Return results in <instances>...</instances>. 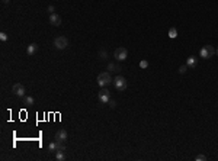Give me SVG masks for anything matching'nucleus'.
Masks as SVG:
<instances>
[{"instance_id": "obj_13", "label": "nucleus", "mask_w": 218, "mask_h": 161, "mask_svg": "<svg viewBox=\"0 0 218 161\" xmlns=\"http://www.w3.org/2000/svg\"><path fill=\"white\" fill-rule=\"evenodd\" d=\"M55 160L57 161L66 160V151H57V152H55Z\"/></svg>"}, {"instance_id": "obj_2", "label": "nucleus", "mask_w": 218, "mask_h": 161, "mask_svg": "<svg viewBox=\"0 0 218 161\" xmlns=\"http://www.w3.org/2000/svg\"><path fill=\"white\" fill-rule=\"evenodd\" d=\"M54 47H55V50H60V51H61V50H66L68 47V39L63 35L57 36V38L54 39Z\"/></svg>"}, {"instance_id": "obj_15", "label": "nucleus", "mask_w": 218, "mask_h": 161, "mask_svg": "<svg viewBox=\"0 0 218 161\" xmlns=\"http://www.w3.org/2000/svg\"><path fill=\"white\" fill-rule=\"evenodd\" d=\"M23 103L28 105V106H31V105H34L35 103V99L32 97V96H26V97H23Z\"/></svg>"}, {"instance_id": "obj_17", "label": "nucleus", "mask_w": 218, "mask_h": 161, "mask_svg": "<svg viewBox=\"0 0 218 161\" xmlns=\"http://www.w3.org/2000/svg\"><path fill=\"white\" fill-rule=\"evenodd\" d=\"M99 57H101V60H106V58H108V52H106L105 50H101V51H99Z\"/></svg>"}, {"instance_id": "obj_3", "label": "nucleus", "mask_w": 218, "mask_h": 161, "mask_svg": "<svg viewBox=\"0 0 218 161\" xmlns=\"http://www.w3.org/2000/svg\"><path fill=\"white\" fill-rule=\"evenodd\" d=\"M114 86H115V89H117L118 91H124V90L127 89L128 83H127L125 77H122V75H117V77L114 78Z\"/></svg>"}, {"instance_id": "obj_5", "label": "nucleus", "mask_w": 218, "mask_h": 161, "mask_svg": "<svg viewBox=\"0 0 218 161\" xmlns=\"http://www.w3.org/2000/svg\"><path fill=\"white\" fill-rule=\"evenodd\" d=\"M98 99L101 100L102 103H109L111 102V91L108 89H105V87H102L99 94H98Z\"/></svg>"}, {"instance_id": "obj_18", "label": "nucleus", "mask_w": 218, "mask_h": 161, "mask_svg": "<svg viewBox=\"0 0 218 161\" xmlns=\"http://www.w3.org/2000/svg\"><path fill=\"white\" fill-rule=\"evenodd\" d=\"M147 67H148V61L143 60V61L140 63V68H143V70H144V68H147Z\"/></svg>"}, {"instance_id": "obj_22", "label": "nucleus", "mask_w": 218, "mask_h": 161, "mask_svg": "<svg viewBox=\"0 0 218 161\" xmlns=\"http://www.w3.org/2000/svg\"><path fill=\"white\" fill-rule=\"evenodd\" d=\"M109 106H111L112 109H114V107L117 106V102H115V100H111V102H109Z\"/></svg>"}, {"instance_id": "obj_23", "label": "nucleus", "mask_w": 218, "mask_h": 161, "mask_svg": "<svg viewBox=\"0 0 218 161\" xmlns=\"http://www.w3.org/2000/svg\"><path fill=\"white\" fill-rule=\"evenodd\" d=\"M54 10H55V9H54V6H48V12H50V13H55Z\"/></svg>"}, {"instance_id": "obj_11", "label": "nucleus", "mask_w": 218, "mask_h": 161, "mask_svg": "<svg viewBox=\"0 0 218 161\" xmlns=\"http://www.w3.org/2000/svg\"><path fill=\"white\" fill-rule=\"evenodd\" d=\"M108 70L111 73H119L122 68H121V65L119 64H114V63H111V64H108Z\"/></svg>"}, {"instance_id": "obj_1", "label": "nucleus", "mask_w": 218, "mask_h": 161, "mask_svg": "<svg viewBox=\"0 0 218 161\" xmlns=\"http://www.w3.org/2000/svg\"><path fill=\"white\" fill-rule=\"evenodd\" d=\"M114 80H112V77H111V73H101L99 75H98V84L102 87H108L111 83H112Z\"/></svg>"}, {"instance_id": "obj_24", "label": "nucleus", "mask_w": 218, "mask_h": 161, "mask_svg": "<svg viewBox=\"0 0 218 161\" xmlns=\"http://www.w3.org/2000/svg\"><path fill=\"white\" fill-rule=\"evenodd\" d=\"M3 3H4V4H7V3H10V0H3Z\"/></svg>"}, {"instance_id": "obj_10", "label": "nucleus", "mask_w": 218, "mask_h": 161, "mask_svg": "<svg viewBox=\"0 0 218 161\" xmlns=\"http://www.w3.org/2000/svg\"><path fill=\"white\" fill-rule=\"evenodd\" d=\"M196 64H198V60H196L193 55L188 57V60H186V65H188V68H193V67H196Z\"/></svg>"}, {"instance_id": "obj_9", "label": "nucleus", "mask_w": 218, "mask_h": 161, "mask_svg": "<svg viewBox=\"0 0 218 161\" xmlns=\"http://www.w3.org/2000/svg\"><path fill=\"white\" fill-rule=\"evenodd\" d=\"M50 23L52 26H60L61 25V18L57 13H51L50 15Z\"/></svg>"}, {"instance_id": "obj_7", "label": "nucleus", "mask_w": 218, "mask_h": 161, "mask_svg": "<svg viewBox=\"0 0 218 161\" xmlns=\"http://www.w3.org/2000/svg\"><path fill=\"white\" fill-rule=\"evenodd\" d=\"M12 93L17 96V97H23L25 96V87H23V84H20V83H17L15 84L13 87H12Z\"/></svg>"}, {"instance_id": "obj_4", "label": "nucleus", "mask_w": 218, "mask_h": 161, "mask_svg": "<svg viewBox=\"0 0 218 161\" xmlns=\"http://www.w3.org/2000/svg\"><path fill=\"white\" fill-rule=\"evenodd\" d=\"M215 52H217V51H215V48H214L212 45H205V47H202V50L199 51V55H201V58L208 60V58H211Z\"/></svg>"}, {"instance_id": "obj_19", "label": "nucleus", "mask_w": 218, "mask_h": 161, "mask_svg": "<svg viewBox=\"0 0 218 161\" xmlns=\"http://www.w3.org/2000/svg\"><path fill=\"white\" fill-rule=\"evenodd\" d=\"M7 38H9V36H7V34H6V32H0V41L6 42V41H7Z\"/></svg>"}, {"instance_id": "obj_12", "label": "nucleus", "mask_w": 218, "mask_h": 161, "mask_svg": "<svg viewBox=\"0 0 218 161\" xmlns=\"http://www.w3.org/2000/svg\"><path fill=\"white\" fill-rule=\"evenodd\" d=\"M36 51H38V45H36V44H31V45H28V48H26V54H28V55H34V54H36Z\"/></svg>"}, {"instance_id": "obj_6", "label": "nucleus", "mask_w": 218, "mask_h": 161, "mask_svg": "<svg viewBox=\"0 0 218 161\" xmlns=\"http://www.w3.org/2000/svg\"><path fill=\"white\" fill-rule=\"evenodd\" d=\"M114 57L117 58L118 61H124V60H127V57H128V51L125 50V48H117L115 50V52H114Z\"/></svg>"}, {"instance_id": "obj_20", "label": "nucleus", "mask_w": 218, "mask_h": 161, "mask_svg": "<svg viewBox=\"0 0 218 161\" xmlns=\"http://www.w3.org/2000/svg\"><path fill=\"white\" fill-rule=\"evenodd\" d=\"M186 70H188V65H180V67H179V73H180V74H185Z\"/></svg>"}, {"instance_id": "obj_21", "label": "nucleus", "mask_w": 218, "mask_h": 161, "mask_svg": "<svg viewBox=\"0 0 218 161\" xmlns=\"http://www.w3.org/2000/svg\"><path fill=\"white\" fill-rule=\"evenodd\" d=\"M195 161H206V157H205V155H198V157L195 158Z\"/></svg>"}, {"instance_id": "obj_8", "label": "nucleus", "mask_w": 218, "mask_h": 161, "mask_svg": "<svg viewBox=\"0 0 218 161\" xmlns=\"http://www.w3.org/2000/svg\"><path fill=\"white\" fill-rule=\"evenodd\" d=\"M55 141L66 142V141H67V131H66V129H60V131H57V134H55Z\"/></svg>"}, {"instance_id": "obj_14", "label": "nucleus", "mask_w": 218, "mask_h": 161, "mask_svg": "<svg viewBox=\"0 0 218 161\" xmlns=\"http://www.w3.org/2000/svg\"><path fill=\"white\" fill-rule=\"evenodd\" d=\"M169 38L170 39H176L177 38V29L176 28H170L169 29Z\"/></svg>"}, {"instance_id": "obj_16", "label": "nucleus", "mask_w": 218, "mask_h": 161, "mask_svg": "<svg viewBox=\"0 0 218 161\" xmlns=\"http://www.w3.org/2000/svg\"><path fill=\"white\" fill-rule=\"evenodd\" d=\"M48 152H57V147H55V141L50 142L48 145Z\"/></svg>"}, {"instance_id": "obj_25", "label": "nucleus", "mask_w": 218, "mask_h": 161, "mask_svg": "<svg viewBox=\"0 0 218 161\" xmlns=\"http://www.w3.org/2000/svg\"><path fill=\"white\" fill-rule=\"evenodd\" d=\"M217 54H218V50H217Z\"/></svg>"}]
</instances>
